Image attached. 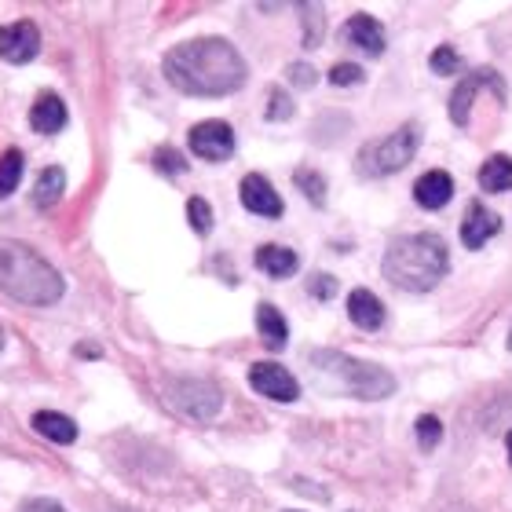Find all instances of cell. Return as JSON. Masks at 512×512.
Returning <instances> with one entry per match:
<instances>
[{
	"label": "cell",
	"mask_w": 512,
	"mask_h": 512,
	"mask_svg": "<svg viewBox=\"0 0 512 512\" xmlns=\"http://www.w3.org/2000/svg\"><path fill=\"white\" fill-rule=\"evenodd\" d=\"M165 81L194 99H220L246 85L249 66L235 44L224 37H194L165 52Z\"/></svg>",
	"instance_id": "1"
},
{
	"label": "cell",
	"mask_w": 512,
	"mask_h": 512,
	"mask_svg": "<svg viewBox=\"0 0 512 512\" xmlns=\"http://www.w3.org/2000/svg\"><path fill=\"white\" fill-rule=\"evenodd\" d=\"M384 278L403 293H428L436 289L450 271V249L447 242L432 231L421 235H406L388 246L381 260Z\"/></svg>",
	"instance_id": "2"
},
{
	"label": "cell",
	"mask_w": 512,
	"mask_h": 512,
	"mask_svg": "<svg viewBox=\"0 0 512 512\" xmlns=\"http://www.w3.org/2000/svg\"><path fill=\"white\" fill-rule=\"evenodd\" d=\"M0 289L19 304L48 308L63 300V275L22 242H0Z\"/></svg>",
	"instance_id": "3"
},
{
	"label": "cell",
	"mask_w": 512,
	"mask_h": 512,
	"mask_svg": "<svg viewBox=\"0 0 512 512\" xmlns=\"http://www.w3.org/2000/svg\"><path fill=\"white\" fill-rule=\"evenodd\" d=\"M311 366L333 374L348 392L359 395V399H388L395 392V377L384 366L366 363V359H352V355H341V352H315L311 355Z\"/></svg>",
	"instance_id": "4"
},
{
	"label": "cell",
	"mask_w": 512,
	"mask_h": 512,
	"mask_svg": "<svg viewBox=\"0 0 512 512\" xmlns=\"http://www.w3.org/2000/svg\"><path fill=\"white\" fill-rule=\"evenodd\" d=\"M417 147H421V125L406 121L403 128H395L392 136L374 139L359 150V172L363 176H392V172L406 169L414 161Z\"/></svg>",
	"instance_id": "5"
},
{
	"label": "cell",
	"mask_w": 512,
	"mask_h": 512,
	"mask_svg": "<svg viewBox=\"0 0 512 512\" xmlns=\"http://www.w3.org/2000/svg\"><path fill=\"white\" fill-rule=\"evenodd\" d=\"M165 406L187 421H213L224 406V392L205 377H176L165 384Z\"/></svg>",
	"instance_id": "6"
},
{
	"label": "cell",
	"mask_w": 512,
	"mask_h": 512,
	"mask_svg": "<svg viewBox=\"0 0 512 512\" xmlns=\"http://www.w3.org/2000/svg\"><path fill=\"white\" fill-rule=\"evenodd\" d=\"M187 147L205 161H227L235 154V128L227 121H202V125L191 128Z\"/></svg>",
	"instance_id": "7"
},
{
	"label": "cell",
	"mask_w": 512,
	"mask_h": 512,
	"mask_svg": "<svg viewBox=\"0 0 512 512\" xmlns=\"http://www.w3.org/2000/svg\"><path fill=\"white\" fill-rule=\"evenodd\" d=\"M249 384H253L260 395L275 399V403H297V399H300L297 377L289 374L282 363H256V366H249Z\"/></svg>",
	"instance_id": "8"
},
{
	"label": "cell",
	"mask_w": 512,
	"mask_h": 512,
	"mask_svg": "<svg viewBox=\"0 0 512 512\" xmlns=\"http://www.w3.org/2000/svg\"><path fill=\"white\" fill-rule=\"evenodd\" d=\"M483 85H491L494 92H505L502 77L494 74V70H487V66H476V70H472V74L454 88V96H450V121H454V125H461V128L469 125L472 103H476V96H480Z\"/></svg>",
	"instance_id": "9"
},
{
	"label": "cell",
	"mask_w": 512,
	"mask_h": 512,
	"mask_svg": "<svg viewBox=\"0 0 512 512\" xmlns=\"http://www.w3.org/2000/svg\"><path fill=\"white\" fill-rule=\"evenodd\" d=\"M41 52V30L33 26V22H8V26H0V59H8V63L22 66L37 59Z\"/></svg>",
	"instance_id": "10"
},
{
	"label": "cell",
	"mask_w": 512,
	"mask_h": 512,
	"mask_svg": "<svg viewBox=\"0 0 512 512\" xmlns=\"http://www.w3.org/2000/svg\"><path fill=\"white\" fill-rule=\"evenodd\" d=\"M498 231H502V216L491 213L483 202H472L465 220H461V242H465V249H483Z\"/></svg>",
	"instance_id": "11"
},
{
	"label": "cell",
	"mask_w": 512,
	"mask_h": 512,
	"mask_svg": "<svg viewBox=\"0 0 512 512\" xmlns=\"http://www.w3.org/2000/svg\"><path fill=\"white\" fill-rule=\"evenodd\" d=\"M238 194H242V205H246L249 213L267 216V220H278V216H282V198H278V191L260 176V172H249Z\"/></svg>",
	"instance_id": "12"
},
{
	"label": "cell",
	"mask_w": 512,
	"mask_h": 512,
	"mask_svg": "<svg viewBox=\"0 0 512 512\" xmlns=\"http://www.w3.org/2000/svg\"><path fill=\"white\" fill-rule=\"evenodd\" d=\"M414 198L421 209H443V205L454 198V176L443 169L425 172V176L414 183Z\"/></svg>",
	"instance_id": "13"
},
{
	"label": "cell",
	"mask_w": 512,
	"mask_h": 512,
	"mask_svg": "<svg viewBox=\"0 0 512 512\" xmlns=\"http://www.w3.org/2000/svg\"><path fill=\"white\" fill-rule=\"evenodd\" d=\"M344 37L366 55H381L384 52V26L374 19V15H352V19L344 22Z\"/></svg>",
	"instance_id": "14"
},
{
	"label": "cell",
	"mask_w": 512,
	"mask_h": 512,
	"mask_svg": "<svg viewBox=\"0 0 512 512\" xmlns=\"http://www.w3.org/2000/svg\"><path fill=\"white\" fill-rule=\"evenodd\" d=\"M66 103L59 96H52V92H41V99L33 103L30 110V125L41 132V136H55V132H63L66 128Z\"/></svg>",
	"instance_id": "15"
},
{
	"label": "cell",
	"mask_w": 512,
	"mask_h": 512,
	"mask_svg": "<svg viewBox=\"0 0 512 512\" xmlns=\"http://www.w3.org/2000/svg\"><path fill=\"white\" fill-rule=\"evenodd\" d=\"M348 319H352L359 330H381L384 304L370 289H352V297H348Z\"/></svg>",
	"instance_id": "16"
},
{
	"label": "cell",
	"mask_w": 512,
	"mask_h": 512,
	"mask_svg": "<svg viewBox=\"0 0 512 512\" xmlns=\"http://www.w3.org/2000/svg\"><path fill=\"white\" fill-rule=\"evenodd\" d=\"M253 260H256V267L271 278H289L300 267V256L286 246H260Z\"/></svg>",
	"instance_id": "17"
},
{
	"label": "cell",
	"mask_w": 512,
	"mask_h": 512,
	"mask_svg": "<svg viewBox=\"0 0 512 512\" xmlns=\"http://www.w3.org/2000/svg\"><path fill=\"white\" fill-rule=\"evenodd\" d=\"M33 428H37L44 439H52V443H74L77 439L74 417L55 414V410H37V414H33Z\"/></svg>",
	"instance_id": "18"
},
{
	"label": "cell",
	"mask_w": 512,
	"mask_h": 512,
	"mask_svg": "<svg viewBox=\"0 0 512 512\" xmlns=\"http://www.w3.org/2000/svg\"><path fill=\"white\" fill-rule=\"evenodd\" d=\"M256 326H260V337H264L267 348H275V352L278 348H286L289 326L275 304H260V308H256Z\"/></svg>",
	"instance_id": "19"
},
{
	"label": "cell",
	"mask_w": 512,
	"mask_h": 512,
	"mask_svg": "<svg viewBox=\"0 0 512 512\" xmlns=\"http://www.w3.org/2000/svg\"><path fill=\"white\" fill-rule=\"evenodd\" d=\"M480 187L487 194L512 191V158L509 154H494V158L483 161L480 169Z\"/></svg>",
	"instance_id": "20"
},
{
	"label": "cell",
	"mask_w": 512,
	"mask_h": 512,
	"mask_svg": "<svg viewBox=\"0 0 512 512\" xmlns=\"http://www.w3.org/2000/svg\"><path fill=\"white\" fill-rule=\"evenodd\" d=\"M63 191H66V172L52 165V169H44L37 176V183H33V205L37 209H52V205H59Z\"/></svg>",
	"instance_id": "21"
},
{
	"label": "cell",
	"mask_w": 512,
	"mask_h": 512,
	"mask_svg": "<svg viewBox=\"0 0 512 512\" xmlns=\"http://www.w3.org/2000/svg\"><path fill=\"white\" fill-rule=\"evenodd\" d=\"M22 183V150H4L0 154V198H11Z\"/></svg>",
	"instance_id": "22"
},
{
	"label": "cell",
	"mask_w": 512,
	"mask_h": 512,
	"mask_svg": "<svg viewBox=\"0 0 512 512\" xmlns=\"http://www.w3.org/2000/svg\"><path fill=\"white\" fill-rule=\"evenodd\" d=\"M414 432H417V443H421V450H436L439 439H443V421H439V417H432V414H421V417H417Z\"/></svg>",
	"instance_id": "23"
},
{
	"label": "cell",
	"mask_w": 512,
	"mask_h": 512,
	"mask_svg": "<svg viewBox=\"0 0 512 512\" xmlns=\"http://www.w3.org/2000/svg\"><path fill=\"white\" fill-rule=\"evenodd\" d=\"M187 220H191L194 235H209L213 231V205L205 202V198H191L187 202Z\"/></svg>",
	"instance_id": "24"
},
{
	"label": "cell",
	"mask_w": 512,
	"mask_h": 512,
	"mask_svg": "<svg viewBox=\"0 0 512 512\" xmlns=\"http://www.w3.org/2000/svg\"><path fill=\"white\" fill-rule=\"evenodd\" d=\"M300 11H304V44L315 48L319 37H322V30H326V19H322L319 4H300Z\"/></svg>",
	"instance_id": "25"
},
{
	"label": "cell",
	"mask_w": 512,
	"mask_h": 512,
	"mask_svg": "<svg viewBox=\"0 0 512 512\" xmlns=\"http://www.w3.org/2000/svg\"><path fill=\"white\" fill-rule=\"evenodd\" d=\"M297 187H300L304 194H308V202H311V205H322V202H326V180H322L319 172L300 169V172H297Z\"/></svg>",
	"instance_id": "26"
},
{
	"label": "cell",
	"mask_w": 512,
	"mask_h": 512,
	"mask_svg": "<svg viewBox=\"0 0 512 512\" xmlns=\"http://www.w3.org/2000/svg\"><path fill=\"white\" fill-rule=\"evenodd\" d=\"M428 66H432V74L447 77V74H454V70L461 66V55L454 52V48H447V44H443V48H436V52L428 55Z\"/></svg>",
	"instance_id": "27"
},
{
	"label": "cell",
	"mask_w": 512,
	"mask_h": 512,
	"mask_svg": "<svg viewBox=\"0 0 512 512\" xmlns=\"http://www.w3.org/2000/svg\"><path fill=\"white\" fill-rule=\"evenodd\" d=\"M293 99L282 92V88H271V107H267V121H282V118H293Z\"/></svg>",
	"instance_id": "28"
},
{
	"label": "cell",
	"mask_w": 512,
	"mask_h": 512,
	"mask_svg": "<svg viewBox=\"0 0 512 512\" xmlns=\"http://www.w3.org/2000/svg\"><path fill=\"white\" fill-rule=\"evenodd\" d=\"M330 81L333 85H359L363 81V66H355V63H337L330 70Z\"/></svg>",
	"instance_id": "29"
},
{
	"label": "cell",
	"mask_w": 512,
	"mask_h": 512,
	"mask_svg": "<svg viewBox=\"0 0 512 512\" xmlns=\"http://www.w3.org/2000/svg\"><path fill=\"white\" fill-rule=\"evenodd\" d=\"M308 293L315 300H330L337 293V278L333 275H311L308 278Z\"/></svg>",
	"instance_id": "30"
},
{
	"label": "cell",
	"mask_w": 512,
	"mask_h": 512,
	"mask_svg": "<svg viewBox=\"0 0 512 512\" xmlns=\"http://www.w3.org/2000/svg\"><path fill=\"white\" fill-rule=\"evenodd\" d=\"M154 165H158L161 172H169V176H180V172H187V161L176 158L172 150H158V154H154Z\"/></svg>",
	"instance_id": "31"
},
{
	"label": "cell",
	"mask_w": 512,
	"mask_h": 512,
	"mask_svg": "<svg viewBox=\"0 0 512 512\" xmlns=\"http://www.w3.org/2000/svg\"><path fill=\"white\" fill-rule=\"evenodd\" d=\"M286 77H289V85H300V88L315 85V70H311L308 63H293L286 70Z\"/></svg>",
	"instance_id": "32"
},
{
	"label": "cell",
	"mask_w": 512,
	"mask_h": 512,
	"mask_svg": "<svg viewBox=\"0 0 512 512\" xmlns=\"http://www.w3.org/2000/svg\"><path fill=\"white\" fill-rule=\"evenodd\" d=\"M22 512H66L59 502H52V498H37V502L22 505Z\"/></svg>",
	"instance_id": "33"
},
{
	"label": "cell",
	"mask_w": 512,
	"mask_h": 512,
	"mask_svg": "<svg viewBox=\"0 0 512 512\" xmlns=\"http://www.w3.org/2000/svg\"><path fill=\"white\" fill-rule=\"evenodd\" d=\"M74 352L81 355V359H99V344H77Z\"/></svg>",
	"instance_id": "34"
},
{
	"label": "cell",
	"mask_w": 512,
	"mask_h": 512,
	"mask_svg": "<svg viewBox=\"0 0 512 512\" xmlns=\"http://www.w3.org/2000/svg\"><path fill=\"white\" fill-rule=\"evenodd\" d=\"M443 512H476V509H472V505H461V502H454V505H447V509H443Z\"/></svg>",
	"instance_id": "35"
},
{
	"label": "cell",
	"mask_w": 512,
	"mask_h": 512,
	"mask_svg": "<svg viewBox=\"0 0 512 512\" xmlns=\"http://www.w3.org/2000/svg\"><path fill=\"white\" fill-rule=\"evenodd\" d=\"M505 447H509V465H512V428H509V436H505Z\"/></svg>",
	"instance_id": "36"
},
{
	"label": "cell",
	"mask_w": 512,
	"mask_h": 512,
	"mask_svg": "<svg viewBox=\"0 0 512 512\" xmlns=\"http://www.w3.org/2000/svg\"><path fill=\"white\" fill-rule=\"evenodd\" d=\"M0 352H4V330H0Z\"/></svg>",
	"instance_id": "37"
},
{
	"label": "cell",
	"mask_w": 512,
	"mask_h": 512,
	"mask_svg": "<svg viewBox=\"0 0 512 512\" xmlns=\"http://www.w3.org/2000/svg\"><path fill=\"white\" fill-rule=\"evenodd\" d=\"M509 352H512V330H509Z\"/></svg>",
	"instance_id": "38"
},
{
	"label": "cell",
	"mask_w": 512,
	"mask_h": 512,
	"mask_svg": "<svg viewBox=\"0 0 512 512\" xmlns=\"http://www.w3.org/2000/svg\"><path fill=\"white\" fill-rule=\"evenodd\" d=\"M114 512H136V509H114Z\"/></svg>",
	"instance_id": "39"
}]
</instances>
